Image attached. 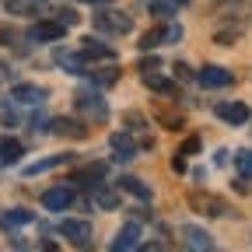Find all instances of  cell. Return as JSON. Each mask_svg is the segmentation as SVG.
<instances>
[{
	"label": "cell",
	"mask_w": 252,
	"mask_h": 252,
	"mask_svg": "<svg viewBox=\"0 0 252 252\" xmlns=\"http://www.w3.org/2000/svg\"><path fill=\"white\" fill-rule=\"evenodd\" d=\"M60 235L63 238H67L70 245H77V249H84V245H91V224H88V220H63V224H60Z\"/></svg>",
	"instance_id": "3"
},
{
	"label": "cell",
	"mask_w": 252,
	"mask_h": 252,
	"mask_svg": "<svg viewBox=\"0 0 252 252\" xmlns=\"http://www.w3.org/2000/svg\"><path fill=\"white\" fill-rule=\"evenodd\" d=\"M81 56H94V60H112L116 49L112 46H102V42H94V39H84L81 42Z\"/></svg>",
	"instance_id": "18"
},
{
	"label": "cell",
	"mask_w": 252,
	"mask_h": 252,
	"mask_svg": "<svg viewBox=\"0 0 252 252\" xmlns=\"http://www.w3.org/2000/svg\"><path fill=\"white\" fill-rule=\"evenodd\" d=\"M214 112H217V119H224L228 126H242V123H249V105H245V102H220Z\"/></svg>",
	"instance_id": "9"
},
{
	"label": "cell",
	"mask_w": 252,
	"mask_h": 252,
	"mask_svg": "<svg viewBox=\"0 0 252 252\" xmlns=\"http://www.w3.org/2000/svg\"><path fill=\"white\" fill-rule=\"evenodd\" d=\"M151 14H154V18H168V14H172V4H161V0H154V4H151Z\"/></svg>",
	"instance_id": "30"
},
{
	"label": "cell",
	"mask_w": 252,
	"mask_h": 252,
	"mask_svg": "<svg viewBox=\"0 0 252 252\" xmlns=\"http://www.w3.org/2000/svg\"><path fill=\"white\" fill-rule=\"evenodd\" d=\"M172 168H175V172H186V158H182L179 151H175V158H172Z\"/></svg>",
	"instance_id": "34"
},
{
	"label": "cell",
	"mask_w": 252,
	"mask_h": 252,
	"mask_svg": "<svg viewBox=\"0 0 252 252\" xmlns=\"http://www.w3.org/2000/svg\"><path fill=\"white\" fill-rule=\"evenodd\" d=\"M0 81H4V67H0Z\"/></svg>",
	"instance_id": "36"
},
{
	"label": "cell",
	"mask_w": 252,
	"mask_h": 252,
	"mask_svg": "<svg viewBox=\"0 0 252 252\" xmlns=\"http://www.w3.org/2000/svg\"><path fill=\"white\" fill-rule=\"evenodd\" d=\"M102 175H105V165L98 161V165H88V168H81V172L74 175V182H84V186H91V189H94Z\"/></svg>",
	"instance_id": "19"
},
{
	"label": "cell",
	"mask_w": 252,
	"mask_h": 252,
	"mask_svg": "<svg viewBox=\"0 0 252 252\" xmlns=\"http://www.w3.org/2000/svg\"><path fill=\"white\" fill-rule=\"evenodd\" d=\"M119 189H126L130 196H137V200H144V203L151 200V186H147V182H140L137 175H123V179H119Z\"/></svg>",
	"instance_id": "14"
},
{
	"label": "cell",
	"mask_w": 252,
	"mask_h": 252,
	"mask_svg": "<svg viewBox=\"0 0 252 252\" xmlns=\"http://www.w3.org/2000/svg\"><path fill=\"white\" fill-rule=\"evenodd\" d=\"M196 151H200V137L193 133V137H186V144H182V151H179V154H196Z\"/></svg>",
	"instance_id": "31"
},
{
	"label": "cell",
	"mask_w": 252,
	"mask_h": 252,
	"mask_svg": "<svg viewBox=\"0 0 252 252\" xmlns=\"http://www.w3.org/2000/svg\"><path fill=\"white\" fill-rule=\"evenodd\" d=\"M18 35H14V28H7V25H0V46H11Z\"/></svg>",
	"instance_id": "33"
},
{
	"label": "cell",
	"mask_w": 252,
	"mask_h": 252,
	"mask_svg": "<svg viewBox=\"0 0 252 252\" xmlns=\"http://www.w3.org/2000/svg\"><path fill=\"white\" fill-rule=\"evenodd\" d=\"M49 7V0H7L11 14H42Z\"/></svg>",
	"instance_id": "15"
},
{
	"label": "cell",
	"mask_w": 252,
	"mask_h": 252,
	"mask_svg": "<svg viewBox=\"0 0 252 252\" xmlns=\"http://www.w3.org/2000/svg\"><path fill=\"white\" fill-rule=\"evenodd\" d=\"M235 168H238L245 179H252V151H249V147L235 151Z\"/></svg>",
	"instance_id": "24"
},
{
	"label": "cell",
	"mask_w": 252,
	"mask_h": 252,
	"mask_svg": "<svg viewBox=\"0 0 252 252\" xmlns=\"http://www.w3.org/2000/svg\"><path fill=\"white\" fill-rule=\"evenodd\" d=\"M28 220H32V210H7V214H0V224H4V228H18V224H28Z\"/></svg>",
	"instance_id": "22"
},
{
	"label": "cell",
	"mask_w": 252,
	"mask_h": 252,
	"mask_svg": "<svg viewBox=\"0 0 252 252\" xmlns=\"http://www.w3.org/2000/svg\"><path fill=\"white\" fill-rule=\"evenodd\" d=\"M158 119L165 123V130H179L182 126V116H172V112H158Z\"/></svg>",
	"instance_id": "29"
},
{
	"label": "cell",
	"mask_w": 252,
	"mask_h": 252,
	"mask_svg": "<svg viewBox=\"0 0 252 252\" xmlns=\"http://www.w3.org/2000/svg\"><path fill=\"white\" fill-rule=\"evenodd\" d=\"M11 98H18L25 105H35V102H46V88H39V84H14Z\"/></svg>",
	"instance_id": "12"
},
{
	"label": "cell",
	"mask_w": 252,
	"mask_h": 252,
	"mask_svg": "<svg viewBox=\"0 0 252 252\" xmlns=\"http://www.w3.org/2000/svg\"><path fill=\"white\" fill-rule=\"evenodd\" d=\"M53 60H56V67H63L67 74H84V56L74 53V49H56Z\"/></svg>",
	"instance_id": "10"
},
{
	"label": "cell",
	"mask_w": 252,
	"mask_h": 252,
	"mask_svg": "<svg viewBox=\"0 0 252 252\" xmlns=\"http://www.w3.org/2000/svg\"><path fill=\"white\" fill-rule=\"evenodd\" d=\"M91 81L109 88V84H116V81H119V70H98V74H91Z\"/></svg>",
	"instance_id": "27"
},
{
	"label": "cell",
	"mask_w": 252,
	"mask_h": 252,
	"mask_svg": "<svg viewBox=\"0 0 252 252\" xmlns=\"http://www.w3.org/2000/svg\"><path fill=\"white\" fill-rule=\"evenodd\" d=\"M140 77H144V84H147V88H154V91H161V94H175V84H168L165 77H158L154 70H140Z\"/></svg>",
	"instance_id": "21"
},
{
	"label": "cell",
	"mask_w": 252,
	"mask_h": 252,
	"mask_svg": "<svg viewBox=\"0 0 252 252\" xmlns=\"http://www.w3.org/2000/svg\"><path fill=\"white\" fill-rule=\"evenodd\" d=\"M56 21H60V25H67V28H74V25L81 21V14H77L74 7H60V11H56Z\"/></svg>",
	"instance_id": "26"
},
{
	"label": "cell",
	"mask_w": 252,
	"mask_h": 252,
	"mask_svg": "<svg viewBox=\"0 0 252 252\" xmlns=\"http://www.w3.org/2000/svg\"><path fill=\"white\" fill-rule=\"evenodd\" d=\"M238 39H242V28H220L217 35H214V42H217V46H235Z\"/></svg>",
	"instance_id": "25"
},
{
	"label": "cell",
	"mask_w": 252,
	"mask_h": 252,
	"mask_svg": "<svg viewBox=\"0 0 252 252\" xmlns=\"http://www.w3.org/2000/svg\"><path fill=\"white\" fill-rule=\"evenodd\" d=\"M74 105H77V112H84V116L94 119V123H105V119H109L105 98H98V94H91V91H77V94H74Z\"/></svg>",
	"instance_id": "2"
},
{
	"label": "cell",
	"mask_w": 252,
	"mask_h": 252,
	"mask_svg": "<svg viewBox=\"0 0 252 252\" xmlns=\"http://www.w3.org/2000/svg\"><path fill=\"white\" fill-rule=\"evenodd\" d=\"M21 154H25L21 140H11V137H4V140H0V161L14 165V161H21Z\"/></svg>",
	"instance_id": "17"
},
{
	"label": "cell",
	"mask_w": 252,
	"mask_h": 252,
	"mask_svg": "<svg viewBox=\"0 0 252 252\" xmlns=\"http://www.w3.org/2000/svg\"><path fill=\"white\" fill-rule=\"evenodd\" d=\"M196 81H200L203 88H228V84H235V74L224 70V67H214V63H207V67L196 74Z\"/></svg>",
	"instance_id": "6"
},
{
	"label": "cell",
	"mask_w": 252,
	"mask_h": 252,
	"mask_svg": "<svg viewBox=\"0 0 252 252\" xmlns=\"http://www.w3.org/2000/svg\"><path fill=\"white\" fill-rule=\"evenodd\" d=\"M53 133H60V137H74V140H81V137H88V126H81L77 119H56V123H53Z\"/></svg>",
	"instance_id": "16"
},
{
	"label": "cell",
	"mask_w": 252,
	"mask_h": 252,
	"mask_svg": "<svg viewBox=\"0 0 252 252\" xmlns=\"http://www.w3.org/2000/svg\"><path fill=\"white\" fill-rule=\"evenodd\" d=\"M98 207H105V210H116V207H119V200L109 193V189H98Z\"/></svg>",
	"instance_id": "28"
},
{
	"label": "cell",
	"mask_w": 252,
	"mask_h": 252,
	"mask_svg": "<svg viewBox=\"0 0 252 252\" xmlns=\"http://www.w3.org/2000/svg\"><path fill=\"white\" fill-rule=\"evenodd\" d=\"M175 4H186V0H175Z\"/></svg>",
	"instance_id": "37"
},
{
	"label": "cell",
	"mask_w": 252,
	"mask_h": 252,
	"mask_svg": "<svg viewBox=\"0 0 252 252\" xmlns=\"http://www.w3.org/2000/svg\"><path fill=\"white\" fill-rule=\"evenodd\" d=\"M140 245V224H133V220H130V224H123L119 231H116V238H112V252H133Z\"/></svg>",
	"instance_id": "5"
},
{
	"label": "cell",
	"mask_w": 252,
	"mask_h": 252,
	"mask_svg": "<svg viewBox=\"0 0 252 252\" xmlns=\"http://www.w3.org/2000/svg\"><path fill=\"white\" fill-rule=\"evenodd\" d=\"M158 46H165V28H151V32H144L140 49L147 53V49H158Z\"/></svg>",
	"instance_id": "23"
},
{
	"label": "cell",
	"mask_w": 252,
	"mask_h": 252,
	"mask_svg": "<svg viewBox=\"0 0 252 252\" xmlns=\"http://www.w3.org/2000/svg\"><path fill=\"white\" fill-rule=\"evenodd\" d=\"M88 4H109V0H88Z\"/></svg>",
	"instance_id": "35"
},
{
	"label": "cell",
	"mask_w": 252,
	"mask_h": 252,
	"mask_svg": "<svg viewBox=\"0 0 252 252\" xmlns=\"http://www.w3.org/2000/svg\"><path fill=\"white\" fill-rule=\"evenodd\" d=\"M189 207H193L196 214H207V217H220V214H228V203H224V200H217V196H203V193H193V196H189Z\"/></svg>",
	"instance_id": "8"
},
{
	"label": "cell",
	"mask_w": 252,
	"mask_h": 252,
	"mask_svg": "<svg viewBox=\"0 0 252 252\" xmlns=\"http://www.w3.org/2000/svg\"><path fill=\"white\" fill-rule=\"evenodd\" d=\"M63 35H67V25H60V21H39V25L28 28V39L32 42H56Z\"/></svg>",
	"instance_id": "4"
},
{
	"label": "cell",
	"mask_w": 252,
	"mask_h": 252,
	"mask_svg": "<svg viewBox=\"0 0 252 252\" xmlns=\"http://www.w3.org/2000/svg\"><path fill=\"white\" fill-rule=\"evenodd\" d=\"M182 39V25H168L165 28V42H179Z\"/></svg>",
	"instance_id": "32"
},
{
	"label": "cell",
	"mask_w": 252,
	"mask_h": 252,
	"mask_svg": "<svg viewBox=\"0 0 252 252\" xmlns=\"http://www.w3.org/2000/svg\"><path fill=\"white\" fill-rule=\"evenodd\" d=\"M63 161H67V154H53V158H42V161L28 165V168H25V175L32 179V175H39V172H49V168H56V165H63Z\"/></svg>",
	"instance_id": "20"
},
{
	"label": "cell",
	"mask_w": 252,
	"mask_h": 252,
	"mask_svg": "<svg viewBox=\"0 0 252 252\" xmlns=\"http://www.w3.org/2000/svg\"><path fill=\"white\" fill-rule=\"evenodd\" d=\"M109 147L116 151V161H130V158H137V144L126 137V133H112L109 137Z\"/></svg>",
	"instance_id": "11"
},
{
	"label": "cell",
	"mask_w": 252,
	"mask_h": 252,
	"mask_svg": "<svg viewBox=\"0 0 252 252\" xmlns=\"http://www.w3.org/2000/svg\"><path fill=\"white\" fill-rule=\"evenodd\" d=\"M94 28L98 32H109V35H126V32H133V18L126 11H94Z\"/></svg>",
	"instance_id": "1"
},
{
	"label": "cell",
	"mask_w": 252,
	"mask_h": 252,
	"mask_svg": "<svg viewBox=\"0 0 252 252\" xmlns=\"http://www.w3.org/2000/svg\"><path fill=\"white\" fill-rule=\"evenodd\" d=\"M182 238L189 242V249H214V238L203 231V228H196V224H182Z\"/></svg>",
	"instance_id": "13"
},
{
	"label": "cell",
	"mask_w": 252,
	"mask_h": 252,
	"mask_svg": "<svg viewBox=\"0 0 252 252\" xmlns=\"http://www.w3.org/2000/svg\"><path fill=\"white\" fill-rule=\"evenodd\" d=\"M70 203H74V189L70 186H53V189L42 193V207L46 210H67Z\"/></svg>",
	"instance_id": "7"
}]
</instances>
